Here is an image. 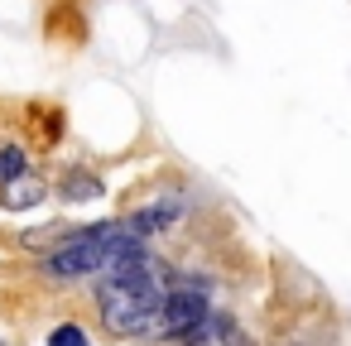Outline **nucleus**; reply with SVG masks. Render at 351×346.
I'll list each match as a JSON object with an SVG mask.
<instances>
[{
    "label": "nucleus",
    "mask_w": 351,
    "mask_h": 346,
    "mask_svg": "<svg viewBox=\"0 0 351 346\" xmlns=\"http://www.w3.org/2000/svg\"><path fill=\"white\" fill-rule=\"evenodd\" d=\"M164 293V269L140 250L97 279V312L111 336H154Z\"/></svg>",
    "instance_id": "1"
},
{
    "label": "nucleus",
    "mask_w": 351,
    "mask_h": 346,
    "mask_svg": "<svg viewBox=\"0 0 351 346\" xmlns=\"http://www.w3.org/2000/svg\"><path fill=\"white\" fill-rule=\"evenodd\" d=\"M207 317H212L207 293H202V288H193V284H178V288H169V293H164V308H159L154 336H159V341H183V336H193Z\"/></svg>",
    "instance_id": "2"
},
{
    "label": "nucleus",
    "mask_w": 351,
    "mask_h": 346,
    "mask_svg": "<svg viewBox=\"0 0 351 346\" xmlns=\"http://www.w3.org/2000/svg\"><path fill=\"white\" fill-rule=\"evenodd\" d=\"M183 217V202H149V207H140V212H130L121 226H125V236H135V240H149V236H159V231H169L173 221Z\"/></svg>",
    "instance_id": "3"
},
{
    "label": "nucleus",
    "mask_w": 351,
    "mask_h": 346,
    "mask_svg": "<svg viewBox=\"0 0 351 346\" xmlns=\"http://www.w3.org/2000/svg\"><path fill=\"white\" fill-rule=\"evenodd\" d=\"M44 197H49V183H44V178H34V173H20L15 183L0 188V207H5V212H29V207H44Z\"/></svg>",
    "instance_id": "4"
},
{
    "label": "nucleus",
    "mask_w": 351,
    "mask_h": 346,
    "mask_svg": "<svg viewBox=\"0 0 351 346\" xmlns=\"http://www.w3.org/2000/svg\"><path fill=\"white\" fill-rule=\"evenodd\" d=\"M178 346H250V341L241 336V327H236V322H226V317H217V312H212V317H207L193 336H183Z\"/></svg>",
    "instance_id": "5"
},
{
    "label": "nucleus",
    "mask_w": 351,
    "mask_h": 346,
    "mask_svg": "<svg viewBox=\"0 0 351 346\" xmlns=\"http://www.w3.org/2000/svg\"><path fill=\"white\" fill-rule=\"evenodd\" d=\"M68 202H97V197H106V183L97 178V173H82V169H73L68 178H63V188H58Z\"/></svg>",
    "instance_id": "6"
},
{
    "label": "nucleus",
    "mask_w": 351,
    "mask_h": 346,
    "mask_svg": "<svg viewBox=\"0 0 351 346\" xmlns=\"http://www.w3.org/2000/svg\"><path fill=\"white\" fill-rule=\"evenodd\" d=\"M44 346H92V336H87L82 322H58V327L44 336Z\"/></svg>",
    "instance_id": "7"
},
{
    "label": "nucleus",
    "mask_w": 351,
    "mask_h": 346,
    "mask_svg": "<svg viewBox=\"0 0 351 346\" xmlns=\"http://www.w3.org/2000/svg\"><path fill=\"white\" fill-rule=\"evenodd\" d=\"M25 149L20 145H5V149H0V188H5V183H15L20 173H25Z\"/></svg>",
    "instance_id": "8"
},
{
    "label": "nucleus",
    "mask_w": 351,
    "mask_h": 346,
    "mask_svg": "<svg viewBox=\"0 0 351 346\" xmlns=\"http://www.w3.org/2000/svg\"><path fill=\"white\" fill-rule=\"evenodd\" d=\"M0 346H5V341H0Z\"/></svg>",
    "instance_id": "9"
}]
</instances>
